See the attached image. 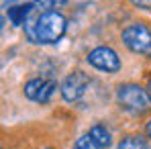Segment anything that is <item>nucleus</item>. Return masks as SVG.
<instances>
[{
  "label": "nucleus",
  "instance_id": "9",
  "mask_svg": "<svg viewBox=\"0 0 151 149\" xmlns=\"http://www.w3.org/2000/svg\"><path fill=\"white\" fill-rule=\"evenodd\" d=\"M119 149H147V141L139 135H131L119 143Z\"/></svg>",
  "mask_w": 151,
  "mask_h": 149
},
{
  "label": "nucleus",
  "instance_id": "1",
  "mask_svg": "<svg viewBox=\"0 0 151 149\" xmlns=\"http://www.w3.org/2000/svg\"><path fill=\"white\" fill-rule=\"evenodd\" d=\"M65 29H68V23H65L63 14L49 10L27 23V35L33 43L49 45V43H57L63 37Z\"/></svg>",
  "mask_w": 151,
  "mask_h": 149
},
{
  "label": "nucleus",
  "instance_id": "3",
  "mask_svg": "<svg viewBox=\"0 0 151 149\" xmlns=\"http://www.w3.org/2000/svg\"><path fill=\"white\" fill-rule=\"evenodd\" d=\"M123 41L133 53L139 55H151V31L141 23H133L123 31Z\"/></svg>",
  "mask_w": 151,
  "mask_h": 149
},
{
  "label": "nucleus",
  "instance_id": "6",
  "mask_svg": "<svg viewBox=\"0 0 151 149\" xmlns=\"http://www.w3.org/2000/svg\"><path fill=\"white\" fill-rule=\"evenodd\" d=\"M55 90H57V84L53 80H45V78H35L25 84L27 98L35 100V102H47L55 94Z\"/></svg>",
  "mask_w": 151,
  "mask_h": 149
},
{
  "label": "nucleus",
  "instance_id": "12",
  "mask_svg": "<svg viewBox=\"0 0 151 149\" xmlns=\"http://www.w3.org/2000/svg\"><path fill=\"white\" fill-rule=\"evenodd\" d=\"M147 135L151 137V119H149V123H147Z\"/></svg>",
  "mask_w": 151,
  "mask_h": 149
},
{
  "label": "nucleus",
  "instance_id": "8",
  "mask_svg": "<svg viewBox=\"0 0 151 149\" xmlns=\"http://www.w3.org/2000/svg\"><path fill=\"white\" fill-rule=\"evenodd\" d=\"M88 135L94 139V143H96L100 149L110 145V131H108L104 125H94V127L88 131Z\"/></svg>",
  "mask_w": 151,
  "mask_h": 149
},
{
  "label": "nucleus",
  "instance_id": "7",
  "mask_svg": "<svg viewBox=\"0 0 151 149\" xmlns=\"http://www.w3.org/2000/svg\"><path fill=\"white\" fill-rule=\"evenodd\" d=\"M31 10H33V4H29V2L27 4H17V6H12L8 10V19H10V23L14 27L27 25V19H29Z\"/></svg>",
  "mask_w": 151,
  "mask_h": 149
},
{
  "label": "nucleus",
  "instance_id": "2",
  "mask_svg": "<svg viewBox=\"0 0 151 149\" xmlns=\"http://www.w3.org/2000/svg\"><path fill=\"white\" fill-rule=\"evenodd\" d=\"M116 98L121 102V106L131 110V112H145L151 108V98H149V92L143 90L141 86L137 84H125L119 88L116 92Z\"/></svg>",
  "mask_w": 151,
  "mask_h": 149
},
{
  "label": "nucleus",
  "instance_id": "13",
  "mask_svg": "<svg viewBox=\"0 0 151 149\" xmlns=\"http://www.w3.org/2000/svg\"><path fill=\"white\" fill-rule=\"evenodd\" d=\"M149 98H151V84H149Z\"/></svg>",
  "mask_w": 151,
  "mask_h": 149
},
{
  "label": "nucleus",
  "instance_id": "11",
  "mask_svg": "<svg viewBox=\"0 0 151 149\" xmlns=\"http://www.w3.org/2000/svg\"><path fill=\"white\" fill-rule=\"evenodd\" d=\"M137 6H151V2H135Z\"/></svg>",
  "mask_w": 151,
  "mask_h": 149
},
{
  "label": "nucleus",
  "instance_id": "4",
  "mask_svg": "<svg viewBox=\"0 0 151 149\" xmlns=\"http://www.w3.org/2000/svg\"><path fill=\"white\" fill-rule=\"evenodd\" d=\"M88 63L102 72H119L121 59L110 47H96L88 53Z\"/></svg>",
  "mask_w": 151,
  "mask_h": 149
},
{
  "label": "nucleus",
  "instance_id": "10",
  "mask_svg": "<svg viewBox=\"0 0 151 149\" xmlns=\"http://www.w3.org/2000/svg\"><path fill=\"white\" fill-rule=\"evenodd\" d=\"M74 149H100V147L94 143V139H92L90 135H84V137H80V139L76 141Z\"/></svg>",
  "mask_w": 151,
  "mask_h": 149
},
{
  "label": "nucleus",
  "instance_id": "5",
  "mask_svg": "<svg viewBox=\"0 0 151 149\" xmlns=\"http://www.w3.org/2000/svg\"><path fill=\"white\" fill-rule=\"evenodd\" d=\"M88 84H90V78L84 72H74V74H70L63 80V84H61V96L68 102H74V100L82 98V94L86 92Z\"/></svg>",
  "mask_w": 151,
  "mask_h": 149
}]
</instances>
